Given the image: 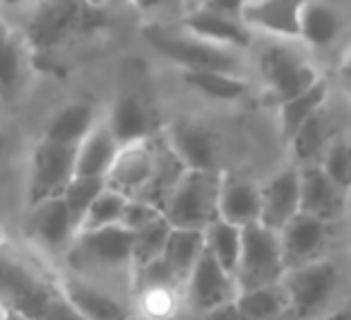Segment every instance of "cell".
<instances>
[{"mask_svg":"<svg viewBox=\"0 0 351 320\" xmlns=\"http://www.w3.org/2000/svg\"><path fill=\"white\" fill-rule=\"evenodd\" d=\"M73 275L87 277L106 286L104 277L132 279V231L123 224L104 229H80L65 251Z\"/></svg>","mask_w":351,"mask_h":320,"instance_id":"cell-1","label":"cell"},{"mask_svg":"<svg viewBox=\"0 0 351 320\" xmlns=\"http://www.w3.org/2000/svg\"><path fill=\"white\" fill-rule=\"evenodd\" d=\"M142 39L154 54H159L169 63L178 65L183 73L186 70H221V73L241 75V68H243V60H241L243 51L205 41L183 30L181 25L169 27L159 25V22H149L142 27Z\"/></svg>","mask_w":351,"mask_h":320,"instance_id":"cell-2","label":"cell"},{"mask_svg":"<svg viewBox=\"0 0 351 320\" xmlns=\"http://www.w3.org/2000/svg\"><path fill=\"white\" fill-rule=\"evenodd\" d=\"M99 10L84 0H36L27 10L22 36L32 49L56 51L92 32Z\"/></svg>","mask_w":351,"mask_h":320,"instance_id":"cell-3","label":"cell"},{"mask_svg":"<svg viewBox=\"0 0 351 320\" xmlns=\"http://www.w3.org/2000/svg\"><path fill=\"white\" fill-rule=\"evenodd\" d=\"M219 169H188L166 198L161 212L171 227L205 231L215 219H219Z\"/></svg>","mask_w":351,"mask_h":320,"instance_id":"cell-4","label":"cell"},{"mask_svg":"<svg viewBox=\"0 0 351 320\" xmlns=\"http://www.w3.org/2000/svg\"><path fill=\"white\" fill-rule=\"evenodd\" d=\"M258 70L267 94L277 106L311 89L320 80L311 60L293 49L291 41L269 39V36H265L258 49Z\"/></svg>","mask_w":351,"mask_h":320,"instance_id":"cell-5","label":"cell"},{"mask_svg":"<svg viewBox=\"0 0 351 320\" xmlns=\"http://www.w3.org/2000/svg\"><path fill=\"white\" fill-rule=\"evenodd\" d=\"M234 275L239 291L282 282L287 275V262H284L279 231L265 227L263 222L245 224L239 267Z\"/></svg>","mask_w":351,"mask_h":320,"instance_id":"cell-6","label":"cell"},{"mask_svg":"<svg viewBox=\"0 0 351 320\" xmlns=\"http://www.w3.org/2000/svg\"><path fill=\"white\" fill-rule=\"evenodd\" d=\"M56 291L58 282L44 279L22 258L0 248V308H17L36 318Z\"/></svg>","mask_w":351,"mask_h":320,"instance_id":"cell-7","label":"cell"},{"mask_svg":"<svg viewBox=\"0 0 351 320\" xmlns=\"http://www.w3.org/2000/svg\"><path fill=\"white\" fill-rule=\"evenodd\" d=\"M75 174H77V147L58 145V142H49L41 137L32 152L29 188H27L29 207L63 195Z\"/></svg>","mask_w":351,"mask_h":320,"instance_id":"cell-8","label":"cell"},{"mask_svg":"<svg viewBox=\"0 0 351 320\" xmlns=\"http://www.w3.org/2000/svg\"><path fill=\"white\" fill-rule=\"evenodd\" d=\"M289 294L293 318H308L330 301L339 284V270L327 258L303 262V265L289 267L282 279Z\"/></svg>","mask_w":351,"mask_h":320,"instance_id":"cell-9","label":"cell"},{"mask_svg":"<svg viewBox=\"0 0 351 320\" xmlns=\"http://www.w3.org/2000/svg\"><path fill=\"white\" fill-rule=\"evenodd\" d=\"M236 296H239L236 275L226 270L205 248L202 258L183 284V306L188 308V313H200V310L231 304L236 301Z\"/></svg>","mask_w":351,"mask_h":320,"instance_id":"cell-10","label":"cell"},{"mask_svg":"<svg viewBox=\"0 0 351 320\" xmlns=\"http://www.w3.org/2000/svg\"><path fill=\"white\" fill-rule=\"evenodd\" d=\"M77 224L70 214L68 203L63 195L49 198L39 205L29 207V219H27V233L39 248L49 253H65L70 243L77 236Z\"/></svg>","mask_w":351,"mask_h":320,"instance_id":"cell-11","label":"cell"},{"mask_svg":"<svg viewBox=\"0 0 351 320\" xmlns=\"http://www.w3.org/2000/svg\"><path fill=\"white\" fill-rule=\"evenodd\" d=\"M58 289L87 320H128L132 315L130 306L116 291L87 277L65 275Z\"/></svg>","mask_w":351,"mask_h":320,"instance_id":"cell-12","label":"cell"},{"mask_svg":"<svg viewBox=\"0 0 351 320\" xmlns=\"http://www.w3.org/2000/svg\"><path fill=\"white\" fill-rule=\"evenodd\" d=\"M306 0H248L241 20L255 34L269 39L298 41L301 36V10Z\"/></svg>","mask_w":351,"mask_h":320,"instance_id":"cell-13","label":"cell"},{"mask_svg":"<svg viewBox=\"0 0 351 320\" xmlns=\"http://www.w3.org/2000/svg\"><path fill=\"white\" fill-rule=\"evenodd\" d=\"M178 25L191 32V34L200 36L205 41H212V44L226 46V49L248 51L253 46L255 32L241 17L226 15V12L219 10H210V8L191 5V10L181 17Z\"/></svg>","mask_w":351,"mask_h":320,"instance_id":"cell-14","label":"cell"},{"mask_svg":"<svg viewBox=\"0 0 351 320\" xmlns=\"http://www.w3.org/2000/svg\"><path fill=\"white\" fill-rule=\"evenodd\" d=\"M154 171V137L130 145H121L111 171L106 174V185L125 198H140Z\"/></svg>","mask_w":351,"mask_h":320,"instance_id":"cell-15","label":"cell"},{"mask_svg":"<svg viewBox=\"0 0 351 320\" xmlns=\"http://www.w3.org/2000/svg\"><path fill=\"white\" fill-rule=\"evenodd\" d=\"M330 224L325 219H317L313 214L298 212L287 227L279 231L282 238V251H284V262L289 267L303 265L322 258L327 243H330Z\"/></svg>","mask_w":351,"mask_h":320,"instance_id":"cell-16","label":"cell"},{"mask_svg":"<svg viewBox=\"0 0 351 320\" xmlns=\"http://www.w3.org/2000/svg\"><path fill=\"white\" fill-rule=\"evenodd\" d=\"M298 212H301V166H289L263 185L260 222L274 231H282Z\"/></svg>","mask_w":351,"mask_h":320,"instance_id":"cell-17","label":"cell"},{"mask_svg":"<svg viewBox=\"0 0 351 320\" xmlns=\"http://www.w3.org/2000/svg\"><path fill=\"white\" fill-rule=\"evenodd\" d=\"M346 205V190L327 176L322 164L301 166V212L325 222H335Z\"/></svg>","mask_w":351,"mask_h":320,"instance_id":"cell-18","label":"cell"},{"mask_svg":"<svg viewBox=\"0 0 351 320\" xmlns=\"http://www.w3.org/2000/svg\"><path fill=\"white\" fill-rule=\"evenodd\" d=\"M188 169H217V135L200 121H176L164 133Z\"/></svg>","mask_w":351,"mask_h":320,"instance_id":"cell-19","label":"cell"},{"mask_svg":"<svg viewBox=\"0 0 351 320\" xmlns=\"http://www.w3.org/2000/svg\"><path fill=\"white\" fill-rule=\"evenodd\" d=\"M263 212V185L245 176L221 174L219 188V217L236 227L260 222Z\"/></svg>","mask_w":351,"mask_h":320,"instance_id":"cell-20","label":"cell"},{"mask_svg":"<svg viewBox=\"0 0 351 320\" xmlns=\"http://www.w3.org/2000/svg\"><path fill=\"white\" fill-rule=\"evenodd\" d=\"M104 121L111 128L118 145H130V142L149 140V137L156 135L152 111L147 108V104L142 102L140 97H135V94H123V97H118Z\"/></svg>","mask_w":351,"mask_h":320,"instance_id":"cell-21","label":"cell"},{"mask_svg":"<svg viewBox=\"0 0 351 320\" xmlns=\"http://www.w3.org/2000/svg\"><path fill=\"white\" fill-rule=\"evenodd\" d=\"M188 171V166L183 164V159L176 155V150L169 145L164 135L156 133L154 135V171H152V179L147 183V188L142 190L140 200L156 205V207H164L166 198L171 195V190L176 188V183L183 179V174Z\"/></svg>","mask_w":351,"mask_h":320,"instance_id":"cell-22","label":"cell"},{"mask_svg":"<svg viewBox=\"0 0 351 320\" xmlns=\"http://www.w3.org/2000/svg\"><path fill=\"white\" fill-rule=\"evenodd\" d=\"M341 34V15L327 0H306L301 10V36L298 41L311 49H330Z\"/></svg>","mask_w":351,"mask_h":320,"instance_id":"cell-23","label":"cell"},{"mask_svg":"<svg viewBox=\"0 0 351 320\" xmlns=\"http://www.w3.org/2000/svg\"><path fill=\"white\" fill-rule=\"evenodd\" d=\"M121 150L106 121H99L87 137L77 145V174L80 176H104L111 171L116 155Z\"/></svg>","mask_w":351,"mask_h":320,"instance_id":"cell-24","label":"cell"},{"mask_svg":"<svg viewBox=\"0 0 351 320\" xmlns=\"http://www.w3.org/2000/svg\"><path fill=\"white\" fill-rule=\"evenodd\" d=\"M99 123L97 108L87 102H73L68 106H63L51 123L46 126L44 140L58 142V145H70L77 147L84 137L92 133V128Z\"/></svg>","mask_w":351,"mask_h":320,"instance_id":"cell-25","label":"cell"},{"mask_svg":"<svg viewBox=\"0 0 351 320\" xmlns=\"http://www.w3.org/2000/svg\"><path fill=\"white\" fill-rule=\"evenodd\" d=\"M202 253H205V231H200V229L173 227L161 258L173 270V275L186 284V279L191 277L193 267L197 265Z\"/></svg>","mask_w":351,"mask_h":320,"instance_id":"cell-26","label":"cell"},{"mask_svg":"<svg viewBox=\"0 0 351 320\" xmlns=\"http://www.w3.org/2000/svg\"><path fill=\"white\" fill-rule=\"evenodd\" d=\"M236 308H239L241 320H267V318H274V315L291 313L289 294L282 282L239 291V296H236Z\"/></svg>","mask_w":351,"mask_h":320,"instance_id":"cell-27","label":"cell"},{"mask_svg":"<svg viewBox=\"0 0 351 320\" xmlns=\"http://www.w3.org/2000/svg\"><path fill=\"white\" fill-rule=\"evenodd\" d=\"M327 102V82L325 80H317L311 89L301 92L298 97L289 99V102L279 104V130H282L284 140H291L293 135L298 133V128L317 113Z\"/></svg>","mask_w":351,"mask_h":320,"instance_id":"cell-28","label":"cell"},{"mask_svg":"<svg viewBox=\"0 0 351 320\" xmlns=\"http://www.w3.org/2000/svg\"><path fill=\"white\" fill-rule=\"evenodd\" d=\"M183 80L188 87L215 102H239L248 92V82L243 80V75L221 73V70H186Z\"/></svg>","mask_w":351,"mask_h":320,"instance_id":"cell-29","label":"cell"},{"mask_svg":"<svg viewBox=\"0 0 351 320\" xmlns=\"http://www.w3.org/2000/svg\"><path fill=\"white\" fill-rule=\"evenodd\" d=\"M25 36L15 30L0 39V97L12 99L25 80Z\"/></svg>","mask_w":351,"mask_h":320,"instance_id":"cell-30","label":"cell"},{"mask_svg":"<svg viewBox=\"0 0 351 320\" xmlns=\"http://www.w3.org/2000/svg\"><path fill=\"white\" fill-rule=\"evenodd\" d=\"M241 246H243V227H236L219 217L205 229V248L229 272H236L239 267Z\"/></svg>","mask_w":351,"mask_h":320,"instance_id":"cell-31","label":"cell"},{"mask_svg":"<svg viewBox=\"0 0 351 320\" xmlns=\"http://www.w3.org/2000/svg\"><path fill=\"white\" fill-rule=\"evenodd\" d=\"M171 229L173 227H171L169 219L159 217L152 224H147V227L132 231V275L164 255Z\"/></svg>","mask_w":351,"mask_h":320,"instance_id":"cell-32","label":"cell"},{"mask_svg":"<svg viewBox=\"0 0 351 320\" xmlns=\"http://www.w3.org/2000/svg\"><path fill=\"white\" fill-rule=\"evenodd\" d=\"M327 137H330V130H327V118H325V111H317L298 128L296 135L289 140L291 145L293 155L296 159L303 164H317V157H322L327 152Z\"/></svg>","mask_w":351,"mask_h":320,"instance_id":"cell-33","label":"cell"},{"mask_svg":"<svg viewBox=\"0 0 351 320\" xmlns=\"http://www.w3.org/2000/svg\"><path fill=\"white\" fill-rule=\"evenodd\" d=\"M106 188V179L104 176H80L75 174V179L68 183V188L63 190V200L68 203L70 214H73L77 229L82 227L84 217H87L92 203L99 198V193Z\"/></svg>","mask_w":351,"mask_h":320,"instance_id":"cell-34","label":"cell"},{"mask_svg":"<svg viewBox=\"0 0 351 320\" xmlns=\"http://www.w3.org/2000/svg\"><path fill=\"white\" fill-rule=\"evenodd\" d=\"M125 203H128L125 195L106 185L99 193V198L92 203V207H89L87 217H84L80 229H104V227H113V224H121Z\"/></svg>","mask_w":351,"mask_h":320,"instance_id":"cell-35","label":"cell"},{"mask_svg":"<svg viewBox=\"0 0 351 320\" xmlns=\"http://www.w3.org/2000/svg\"><path fill=\"white\" fill-rule=\"evenodd\" d=\"M320 164H322V169L327 171V176H330L339 188H344L346 193H349L351 190V145H346V142H332L325 155H322Z\"/></svg>","mask_w":351,"mask_h":320,"instance_id":"cell-36","label":"cell"},{"mask_svg":"<svg viewBox=\"0 0 351 320\" xmlns=\"http://www.w3.org/2000/svg\"><path fill=\"white\" fill-rule=\"evenodd\" d=\"M159 217H164V212H161L156 205L147 203V200H140V198H128L121 224L125 229H130V231H137V229L147 227V224H152Z\"/></svg>","mask_w":351,"mask_h":320,"instance_id":"cell-37","label":"cell"},{"mask_svg":"<svg viewBox=\"0 0 351 320\" xmlns=\"http://www.w3.org/2000/svg\"><path fill=\"white\" fill-rule=\"evenodd\" d=\"M36 320H87L68 299L63 296V291H56L49 301L44 304V308L39 310Z\"/></svg>","mask_w":351,"mask_h":320,"instance_id":"cell-38","label":"cell"},{"mask_svg":"<svg viewBox=\"0 0 351 320\" xmlns=\"http://www.w3.org/2000/svg\"><path fill=\"white\" fill-rule=\"evenodd\" d=\"M188 320H241V315H239V308H236V301H231V304L217 306V308L191 313Z\"/></svg>","mask_w":351,"mask_h":320,"instance_id":"cell-39","label":"cell"},{"mask_svg":"<svg viewBox=\"0 0 351 320\" xmlns=\"http://www.w3.org/2000/svg\"><path fill=\"white\" fill-rule=\"evenodd\" d=\"M245 3H248V0H195L193 5H197V8H210V10H219V12H226V15L241 17V12H243Z\"/></svg>","mask_w":351,"mask_h":320,"instance_id":"cell-40","label":"cell"},{"mask_svg":"<svg viewBox=\"0 0 351 320\" xmlns=\"http://www.w3.org/2000/svg\"><path fill=\"white\" fill-rule=\"evenodd\" d=\"M128 3L140 12H161L169 5H173L176 0H128Z\"/></svg>","mask_w":351,"mask_h":320,"instance_id":"cell-41","label":"cell"},{"mask_svg":"<svg viewBox=\"0 0 351 320\" xmlns=\"http://www.w3.org/2000/svg\"><path fill=\"white\" fill-rule=\"evenodd\" d=\"M36 0H0V10L5 12H27Z\"/></svg>","mask_w":351,"mask_h":320,"instance_id":"cell-42","label":"cell"},{"mask_svg":"<svg viewBox=\"0 0 351 320\" xmlns=\"http://www.w3.org/2000/svg\"><path fill=\"white\" fill-rule=\"evenodd\" d=\"M339 78H341V82H344V87L351 92V51L346 54V58L341 60V65H339Z\"/></svg>","mask_w":351,"mask_h":320,"instance_id":"cell-43","label":"cell"},{"mask_svg":"<svg viewBox=\"0 0 351 320\" xmlns=\"http://www.w3.org/2000/svg\"><path fill=\"white\" fill-rule=\"evenodd\" d=\"M0 320H36V318L29 313H22L17 308H0Z\"/></svg>","mask_w":351,"mask_h":320,"instance_id":"cell-44","label":"cell"},{"mask_svg":"<svg viewBox=\"0 0 351 320\" xmlns=\"http://www.w3.org/2000/svg\"><path fill=\"white\" fill-rule=\"evenodd\" d=\"M325 320H351V310H335Z\"/></svg>","mask_w":351,"mask_h":320,"instance_id":"cell-45","label":"cell"},{"mask_svg":"<svg viewBox=\"0 0 351 320\" xmlns=\"http://www.w3.org/2000/svg\"><path fill=\"white\" fill-rule=\"evenodd\" d=\"M84 3H89L92 8H106V5H111L113 0H84Z\"/></svg>","mask_w":351,"mask_h":320,"instance_id":"cell-46","label":"cell"},{"mask_svg":"<svg viewBox=\"0 0 351 320\" xmlns=\"http://www.w3.org/2000/svg\"><path fill=\"white\" fill-rule=\"evenodd\" d=\"M267 320H293V313H282V315H274V318H267Z\"/></svg>","mask_w":351,"mask_h":320,"instance_id":"cell-47","label":"cell"},{"mask_svg":"<svg viewBox=\"0 0 351 320\" xmlns=\"http://www.w3.org/2000/svg\"><path fill=\"white\" fill-rule=\"evenodd\" d=\"M5 145H8L5 135H3V133H0V157H3V152H5Z\"/></svg>","mask_w":351,"mask_h":320,"instance_id":"cell-48","label":"cell"},{"mask_svg":"<svg viewBox=\"0 0 351 320\" xmlns=\"http://www.w3.org/2000/svg\"><path fill=\"white\" fill-rule=\"evenodd\" d=\"M128 320H145V318H132V315H130V318H128Z\"/></svg>","mask_w":351,"mask_h":320,"instance_id":"cell-49","label":"cell"}]
</instances>
